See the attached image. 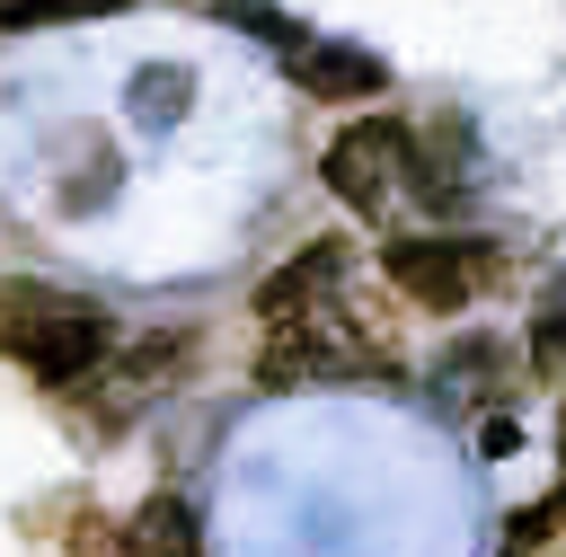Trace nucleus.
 <instances>
[{
	"mask_svg": "<svg viewBox=\"0 0 566 557\" xmlns=\"http://www.w3.org/2000/svg\"><path fill=\"white\" fill-rule=\"evenodd\" d=\"M115 345V318L80 292H53V283H0V354L27 362L44 389H71L106 362Z\"/></svg>",
	"mask_w": 566,
	"mask_h": 557,
	"instance_id": "f257e3e1",
	"label": "nucleus"
},
{
	"mask_svg": "<svg viewBox=\"0 0 566 557\" xmlns=\"http://www.w3.org/2000/svg\"><path fill=\"white\" fill-rule=\"evenodd\" d=\"M283 62H292V80H301L310 97H327V106H354V97H380V88H389V62H380L371 44H345V35H301Z\"/></svg>",
	"mask_w": 566,
	"mask_h": 557,
	"instance_id": "20e7f679",
	"label": "nucleus"
},
{
	"mask_svg": "<svg viewBox=\"0 0 566 557\" xmlns=\"http://www.w3.org/2000/svg\"><path fill=\"white\" fill-rule=\"evenodd\" d=\"M557 460H566V424H557Z\"/></svg>",
	"mask_w": 566,
	"mask_h": 557,
	"instance_id": "1a4fd4ad",
	"label": "nucleus"
},
{
	"mask_svg": "<svg viewBox=\"0 0 566 557\" xmlns=\"http://www.w3.org/2000/svg\"><path fill=\"white\" fill-rule=\"evenodd\" d=\"M124 548H133V557H203V530H195V504H186V495H150V504L133 513V530H124Z\"/></svg>",
	"mask_w": 566,
	"mask_h": 557,
	"instance_id": "39448f33",
	"label": "nucleus"
},
{
	"mask_svg": "<svg viewBox=\"0 0 566 557\" xmlns=\"http://www.w3.org/2000/svg\"><path fill=\"white\" fill-rule=\"evenodd\" d=\"M531 362L539 371H566V283L539 301V318H531Z\"/></svg>",
	"mask_w": 566,
	"mask_h": 557,
	"instance_id": "6e6552de",
	"label": "nucleus"
},
{
	"mask_svg": "<svg viewBox=\"0 0 566 557\" xmlns=\"http://www.w3.org/2000/svg\"><path fill=\"white\" fill-rule=\"evenodd\" d=\"M186 97H195V71H186V62H150V71H133V124H177Z\"/></svg>",
	"mask_w": 566,
	"mask_h": 557,
	"instance_id": "423d86ee",
	"label": "nucleus"
},
{
	"mask_svg": "<svg viewBox=\"0 0 566 557\" xmlns=\"http://www.w3.org/2000/svg\"><path fill=\"white\" fill-rule=\"evenodd\" d=\"M327 186H336V203H354V212H389L407 186L433 195V168L416 159V133H407L398 115H363V124H345V133L327 141Z\"/></svg>",
	"mask_w": 566,
	"mask_h": 557,
	"instance_id": "f03ea898",
	"label": "nucleus"
},
{
	"mask_svg": "<svg viewBox=\"0 0 566 557\" xmlns=\"http://www.w3.org/2000/svg\"><path fill=\"white\" fill-rule=\"evenodd\" d=\"M133 0H0V27H88V18H124Z\"/></svg>",
	"mask_w": 566,
	"mask_h": 557,
	"instance_id": "0eeeda50",
	"label": "nucleus"
},
{
	"mask_svg": "<svg viewBox=\"0 0 566 557\" xmlns=\"http://www.w3.org/2000/svg\"><path fill=\"white\" fill-rule=\"evenodd\" d=\"M380 274L424 301V309H469L486 283H495V248L486 239H460V230H407L380 248Z\"/></svg>",
	"mask_w": 566,
	"mask_h": 557,
	"instance_id": "7ed1b4c3",
	"label": "nucleus"
}]
</instances>
